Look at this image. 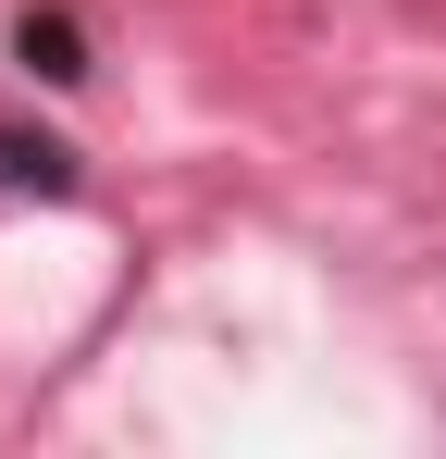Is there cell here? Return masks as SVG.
Here are the masks:
<instances>
[{
  "instance_id": "cell-1",
  "label": "cell",
  "mask_w": 446,
  "mask_h": 459,
  "mask_svg": "<svg viewBox=\"0 0 446 459\" xmlns=\"http://www.w3.org/2000/svg\"><path fill=\"white\" fill-rule=\"evenodd\" d=\"M13 50H25V75H50V87L87 75V50H74V25H63V13H25V25H13Z\"/></svg>"
},
{
  "instance_id": "cell-2",
  "label": "cell",
  "mask_w": 446,
  "mask_h": 459,
  "mask_svg": "<svg viewBox=\"0 0 446 459\" xmlns=\"http://www.w3.org/2000/svg\"><path fill=\"white\" fill-rule=\"evenodd\" d=\"M0 186H38V199H63V186H74V150H50V137H0Z\"/></svg>"
}]
</instances>
